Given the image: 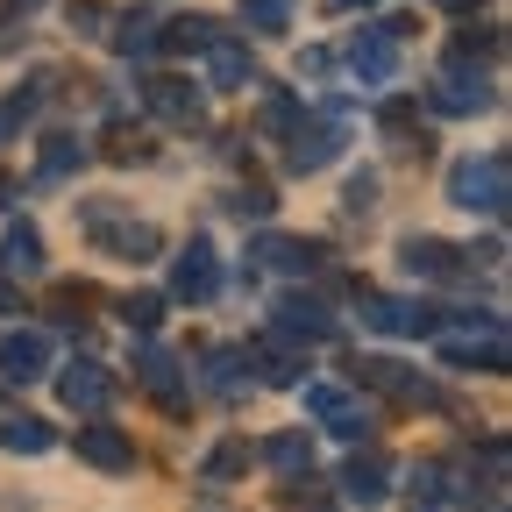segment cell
I'll return each instance as SVG.
<instances>
[{
  "label": "cell",
  "mask_w": 512,
  "mask_h": 512,
  "mask_svg": "<svg viewBox=\"0 0 512 512\" xmlns=\"http://www.w3.org/2000/svg\"><path fill=\"white\" fill-rule=\"evenodd\" d=\"M448 200H456L463 214H491V221H505V207H512V157H505V150L463 157L456 171H448Z\"/></svg>",
  "instance_id": "6da1fadb"
},
{
  "label": "cell",
  "mask_w": 512,
  "mask_h": 512,
  "mask_svg": "<svg viewBox=\"0 0 512 512\" xmlns=\"http://www.w3.org/2000/svg\"><path fill=\"white\" fill-rule=\"evenodd\" d=\"M79 221H86L93 249H100V256H121V264H150V256L164 249V235H157L150 221H121L107 200H86V207H79Z\"/></svg>",
  "instance_id": "7a4b0ae2"
},
{
  "label": "cell",
  "mask_w": 512,
  "mask_h": 512,
  "mask_svg": "<svg viewBox=\"0 0 512 512\" xmlns=\"http://www.w3.org/2000/svg\"><path fill=\"white\" fill-rule=\"evenodd\" d=\"M406 29H413L406 15L377 22V29H356V43H349V72H356L363 86H392V79H399V36H406Z\"/></svg>",
  "instance_id": "3957f363"
},
{
  "label": "cell",
  "mask_w": 512,
  "mask_h": 512,
  "mask_svg": "<svg viewBox=\"0 0 512 512\" xmlns=\"http://www.w3.org/2000/svg\"><path fill=\"white\" fill-rule=\"evenodd\" d=\"M271 335H285V342H335L342 320L320 306L313 292H278L271 299Z\"/></svg>",
  "instance_id": "277c9868"
},
{
  "label": "cell",
  "mask_w": 512,
  "mask_h": 512,
  "mask_svg": "<svg viewBox=\"0 0 512 512\" xmlns=\"http://www.w3.org/2000/svg\"><path fill=\"white\" fill-rule=\"evenodd\" d=\"M441 363H448V370H491V377H505V370H512L505 320H484L477 335H441Z\"/></svg>",
  "instance_id": "5b68a950"
},
{
  "label": "cell",
  "mask_w": 512,
  "mask_h": 512,
  "mask_svg": "<svg viewBox=\"0 0 512 512\" xmlns=\"http://www.w3.org/2000/svg\"><path fill=\"white\" fill-rule=\"evenodd\" d=\"M363 328L377 335H441V306H420V299H392V292H363Z\"/></svg>",
  "instance_id": "8992f818"
},
{
  "label": "cell",
  "mask_w": 512,
  "mask_h": 512,
  "mask_svg": "<svg viewBox=\"0 0 512 512\" xmlns=\"http://www.w3.org/2000/svg\"><path fill=\"white\" fill-rule=\"evenodd\" d=\"M214 292H221V256H214V242H207V235H192V242L178 249V264H171V299L207 306Z\"/></svg>",
  "instance_id": "52a82bcc"
},
{
  "label": "cell",
  "mask_w": 512,
  "mask_h": 512,
  "mask_svg": "<svg viewBox=\"0 0 512 512\" xmlns=\"http://www.w3.org/2000/svg\"><path fill=\"white\" fill-rule=\"evenodd\" d=\"M399 264H406L413 278H434V285H456V278H470V249H456V242H441V235H413V242H399Z\"/></svg>",
  "instance_id": "ba28073f"
},
{
  "label": "cell",
  "mask_w": 512,
  "mask_h": 512,
  "mask_svg": "<svg viewBox=\"0 0 512 512\" xmlns=\"http://www.w3.org/2000/svg\"><path fill=\"white\" fill-rule=\"evenodd\" d=\"M356 384H370V392H384V399H399V406H441V392L427 377H413L406 363H392V356H363L356 363Z\"/></svg>",
  "instance_id": "9c48e42d"
},
{
  "label": "cell",
  "mask_w": 512,
  "mask_h": 512,
  "mask_svg": "<svg viewBox=\"0 0 512 512\" xmlns=\"http://www.w3.org/2000/svg\"><path fill=\"white\" fill-rule=\"evenodd\" d=\"M342 121H292V143H285V171H328L335 157H342Z\"/></svg>",
  "instance_id": "30bf717a"
},
{
  "label": "cell",
  "mask_w": 512,
  "mask_h": 512,
  "mask_svg": "<svg viewBox=\"0 0 512 512\" xmlns=\"http://www.w3.org/2000/svg\"><path fill=\"white\" fill-rule=\"evenodd\" d=\"M306 413L328 427V434H342V441H363V434H370L363 399H356V392H342V384H306Z\"/></svg>",
  "instance_id": "8fae6325"
},
{
  "label": "cell",
  "mask_w": 512,
  "mask_h": 512,
  "mask_svg": "<svg viewBox=\"0 0 512 512\" xmlns=\"http://www.w3.org/2000/svg\"><path fill=\"white\" fill-rule=\"evenodd\" d=\"M264 271H285V278H313V271H328V242H306V235H264L249 249Z\"/></svg>",
  "instance_id": "7c38bea8"
},
{
  "label": "cell",
  "mask_w": 512,
  "mask_h": 512,
  "mask_svg": "<svg viewBox=\"0 0 512 512\" xmlns=\"http://www.w3.org/2000/svg\"><path fill=\"white\" fill-rule=\"evenodd\" d=\"M57 399L72 406V413H100V406L114 399V370H107V363H93V356L64 363V370H57Z\"/></svg>",
  "instance_id": "4fadbf2b"
},
{
  "label": "cell",
  "mask_w": 512,
  "mask_h": 512,
  "mask_svg": "<svg viewBox=\"0 0 512 512\" xmlns=\"http://www.w3.org/2000/svg\"><path fill=\"white\" fill-rule=\"evenodd\" d=\"M50 370V335L43 328H8L0 335V384H36Z\"/></svg>",
  "instance_id": "5bb4252c"
},
{
  "label": "cell",
  "mask_w": 512,
  "mask_h": 512,
  "mask_svg": "<svg viewBox=\"0 0 512 512\" xmlns=\"http://www.w3.org/2000/svg\"><path fill=\"white\" fill-rule=\"evenodd\" d=\"M79 463H93V470H136V441H128V427H114V420H86L79 427Z\"/></svg>",
  "instance_id": "9a60e30c"
},
{
  "label": "cell",
  "mask_w": 512,
  "mask_h": 512,
  "mask_svg": "<svg viewBox=\"0 0 512 512\" xmlns=\"http://www.w3.org/2000/svg\"><path fill=\"white\" fill-rule=\"evenodd\" d=\"M434 114H484L491 107V86H484V72H470V64H456L448 57V72L434 79Z\"/></svg>",
  "instance_id": "2e32d148"
},
{
  "label": "cell",
  "mask_w": 512,
  "mask_h": 512,
  "mask_svg": "<svg viewBox=\"0 0 512 512\" xmlns=\"http://www.w3.org/2000/svg\"><path fill=\"white\" fill-rule=\"evenodd\" d=\"M143 100H150V114H164L171 128H200V114H207V93L192 86V79H150Z\"/></svg>",
  "instance_id": "e0dca14e"
},
{
  "label": "cell",
  "mask_w": 512,
  "mask_h": 512,
  "mask_svg": "<svg viewBox=\"0 0 512 512\" xmlns=\"http://www.w3.org/2000/svg\"><path fill=\"white\" fill-rule=\"evenodd\" d=\"M207 79L221 86V93H242V86H256V57H249V43H235L228 29L207 43Z\"/></svg>",
  "instance_id": "ac0fdd59"
},
{
  "label": "cell",
  "mask_w": 512,
  "mask_h": 512,
  "mask_svg": "<svg viewBox=\"0 0 512 512\" xmlns=\"http://www.w3.org/2000/svg\"><path fill=\"white\" fill-rule=\"evenodd\" d=\"M136 384L164 406V413H185V377H178V356H164V349H143V363H136Z\"/></svg>",
  "instance_id": "d6986e66"
},
{
  "label": "cell",
  "mask_w": 512,
  "mask_h": 512,
  "mask_svg": "<svg viewBox=\"0 0 512 512\" xmlns=\"http://www.w3.org/2000/svg\"><path fill=\"white\" fill-rule=\"evenodd\" d=\"M342 491L349 498H384L392 491V456H384V448H363V456H349V470H342Z\"/></svg>",
  "instance_id": "ffe728a7"
},
{
  "label": "cell",
  "mask_w": 512,
  "mask_h": 512,
  "mask_svg": "<svg viewBox=\"0 0 512 512\" xmlns=\"http://www.w3.org/2000/svg\"><path fill=\"white\" fill-rule=\"evenodd\" d=\"M93 150L79 143V136H43V157H36V185H64V178H79V164H86Z\"/></svg>",
  "instance_id": "44dd1931"
},
{
  "label": "cell",
  "mask_w": 512,
  "mask_h": 512,
  "mask_svg": "<svg viewBox=\"0 0 512 512\" xmlns=\"http://www.w3.org/2000/svg\"><path fill=\"white\" fill-rule=\"evenodd\" d=\"M214 36H221V22H214V15H178V22H164V29H157V50L192 57V50H207Z\"/></svg>",
  "instance_id": "7402d4cb"
},
{
  "label": "cell",
  "mask_w": 512,
  "mask_h": 512,
  "mask_svg": "<svg viewBox=\"0 0 512 512\" xmlns=\"http://www.w3.org/2000/svg\"><path fill=\"white\" fill-rule=\"evenodd\" d=\"M0 264H8L15 278H36V271H43V235H36L29 221H15L8 235H0Z\"/></svg>",
  "instance_id": "603a6c76"
},
{
  "label": "cell",
  "mask_w": 512,
  "mask_h": 512,
  "mask_svg": "<svg viewBox=\"0 0 512 512\" xmlns=\"http://www.w3.org/2000/svg\"><path fill=\"white\" fill-rule=\"evenodd\" d=\"M57 434H50V420H36V413H8L0 420V448H8V456H43Z\"/></svg>",
  "instance_id": "cb8c5ba5"
},
{
  "label": "cell",
  "mask_w": 512,
  "mask_h": 512,
  "mask_svg": "<svg viewBox=\"0 0 512 512\" xmlns=\"http://www.w3.org/2000/svg\"><path fill=\"white\" fill-rule=\"evenodd\" d=\"M264 463H271L278 477H299V470H313V441H306L299 427H285V434L264 441Z\"/></svg>",
  "instance_id": "d4e9b609"
},
{
  "label": "cell",
  "mask_w": 512,
  "mask_h": 512,
  "mask_svg": "<svg viewBox=\"0 0 512 512\" xmlns=\"http://www.w3.org/2000/svg\"><path fill=\"white\" fill-rule=\"evenodd\" d=\"M242 470H249V441H242V434H228V441H214V448H207L200 484H235Z\"/></svg>",
  "instance_id": "484cf974"
},
{
  "label": "cell",
  "mask_w": 512,
  "mask_h": 512,
  "mask_svg": "<svg viewBox=\"0 0 512 512\" xmlns=\"http://www.w3.org/2000/svg\"><path fill=\"white\" fill-rule=\"evenodd\" d=\"M242 363L264 377V384H299V370H306L299 356H285V349H271V342H249V349H242Z\"/></svg>",
  "instance_id": "4316f807"
},
{
  "label": "cell",
  "mask_w": 512,
  "mask_h": 512,
  "mask_svg": "<svg viewBox=\"0 0 512 512\" xmlns=\"http://www.w3.org/2000/svg\"><path fill=\"white\" fill-rule=\"evenodd\" d=\"M100 157H107V164H150L157 150H150L143 128H121V121H114V128H107V143H100Z\"/></svg>",
  "instance_id": "83f0119b"
},
{
  "label": "cell",
  "mask_w": 512,
  "mask_h": 512,
  "mask_svg": "<svg viewBox=\"0 0 512 512\" xmlns=\"http://www.w3.org/2000/svg\"><path fill=\"white\" fill-rule=\"evenodd\" d=\"M107 43H114L121 57H143V50H157V22H150V15H121Z\"/></svg>",
  "instance_id": "f1b7e54d"
},
{
  "label": "cell",
  "mask_w": 512,
  "mask_h": 512,
  "mask_svg": "<svg viewBox=\"0 0 512 512\" xmlns=\"http://www.w3.org/2000/svg\"><path fill=\"white\" fill-rule=\"evenodd\" d=\"M242 22L256 36H285L292 29V0H242Z\"/></svg>",
  "instance_id": "f546056e"
},
{
  "label": "cell",
  "mask_w": 512,
  "mask_h": 512,
  "mask_svg": "<svg viewBox=\"0 0 512 512\" xmlns=\"http://www.w3.org/2000/svg\"><path fill=\"white\" fill-rule=\"evenodd\" d=\"M406 512H441V463H420L406 484Z\"/></svg>",
  "instance_id": "4dcf8cb0"
},
{
  "label": "cell",
  "mask_w": 512,
  "mask_h": 512,
  "mask_svg": "<svg viewBox=\"0 0 512 512\" xmlns=\"http://www.w3.org/2000/svg\"><path fill=\"white\" fill-rule=\"evenodd\" d=\"M121 320H128L136 335H157V320H164V299H157V292H128V299H121Z\"/></svg>",
  "instance_id": "1f68e13d"
},
{
  "label": "cell",
  "mask_w": 512,
  "mask_h": 512,
  "mask_svg": "<svg viewBox=\"0 0 512 512\" xmlns=\"http://www.w3.org/2000/svg\"><path fill=\"white\" fill-rule=\"evenodd\" d=\"M207 384H214L221 399H235V392H242V356H235V349H214V356H207Z\"/></svg>",
  "instance_id": "d6a6232c"
},
{
  "label": "cell",
  "mask_w": 512,
  "mask_h": 512,
  "mask_svg": "<svg viewBox=\"0 0 512 512\" xmlns=\"http://www.w3.org/2000/svg\"><path fill=\"white\" fill-rule=\"evenodd\" d=\"M36 100H43V93H8V100H0V143L22 136V128L36 121Z\"/></svg>",
  "instance_id": "836d02e7"
},
{
  "label": "cell",
  "mask_w": 512,
  "mask_h": 512,
  "mask_svg": "<svg viewBox=\"0 0 512 512\" xmlns=\"http://www.w3.org/2000/svg\"><path fill=\"white\" fill-rule=\"evenodd\" d=\"M86 306H100L93 285H57V292H50V313H57V320H86Z\"/></svg>",
  "instance_id": "e575fe53"
},
{
  "label": "cell",
  "mask_w": 512,
  "mask_h": 512,
  "mask_svg": "<svg viewBox=\"0 0 512 512\" xmlns=\"http://www.w3.org/2000/svg\"><path fill=\"white\" fill-rule=\"evenodd\" d=\"M448 57H498V29H477V22H470V29L456 36V50H448Z\"/></svg>",
  "instance_id": "d590c367"
},
{
  "label": "cell",
  "mask_w": 512,
  "mask_h": 512,
  "mask_svg": "<svg viewBox=\"0 0 512 512\" xmlns=\"http://www.w3.org/2000/svg\"><path fill=\"white\" fill-rule=\"evenodd\" d=\"M342 207H349V214H370V207H377V171H356V178H349Z\"/></svg>",
  "instance_id": "8d00e7d4"
},
{
  "label": "cell",
  "mask_w": 512,
  "mask_h": 512,
  "mask_svg": "<svg viewBox=\"0 0 512 512\" xmlns=\"http://www.w3.org/2000/svg\"><path fill=\"white\" fill-rule=\"evenodd\" d=\"M100 22H107L100 0H72V29H79V36H100Z\"/></svg>",
  "instance_id": "74e56055"
},
{
  "label": "cell",
  "mask_w": 512,
  "mask_h": 512,
  "mask_svg": "<svg viewBox=\"0 0 512 512\" xmlns=\"http://www.w3.org/2000/svg\"><path fill=\"white\" fill-rule=\"evenodd\" d=\"M278 200H271V185H249V192H235V214H256V221H264Z\"/></svg>",
  "instance_id": "f35d334b"
},
{
  "label": "cell",
  "mask_w": 512,
  "mask_h": 512,
  "mask_svg": "<svg viewBox=\"0 0 512 512\" xmlns=\"http://www.w3.org/2000/svg\"><path fill=\"white\" fill-rule=\"evenodd\" d=\"M384 136H406V128H413V100H384Z\"/></svg>",
  "instance_id": "ab89813d"
},
{
  "label": "cell",
  "mask_w": 512,
  "mask_h": 512,
  "mask_svg": "<svg viewBox=\"0 0 512 512\" xmlns=\"http://www.w3.org/2000/svg\"><path fill=\"white\" fill-rule=\"evenodd\" d=\"M0 313H22V292H15L8 278H0Z\"/></svg>",
  "instance_id": "60d3db41"
},
{
  "label": "cell",
  "mask_w": 512,
  "mask_h": 512,
  "mask_svg": "<svg viewBox=\"0 0 512 512\" xmlns=\"http://www.w3.org/2000/svg\"><path fill=\"white\" fill-rule=\"evenodd\" d=\"M434 8H448V15H477L484 0H434Z\"/></svg>",
  "instance_id": "b9f144b4"
},
{
  "label": "cell",
  "mask_w": 512,
  "mask_h": 512,
  "mask_svg": "<svg viewBox=\"0 0 512 512\" xmlns=\"http://www.w3.org/2000/svg\"><path fill=\"white\" fill-rule=\"evenodd\" d=\"M15 192H22V185H15V171H0V207H15Z\"/></svg>",
  "instance_id": "7bdbcfd3"
},
{
  "label": "cell",
  "mask_w": 512,
  "mask_h": 512,
  "mask_svg": "<svg viewBox=\"0 0 512 512\" xmlns=\"http://www.w3.org/2000/svg\"><path fill=\"white\" fill-rule=\"evenodd\" d=\"M356 8H377V0H328V15H356Z\"/></svg>",
  "instance_id": "ee69618b"
}]
</instances>
